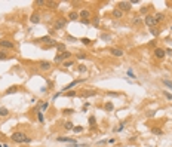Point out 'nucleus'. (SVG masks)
<instances>
[{
  "label": "nucleus",
  "instance_id": "2f4dec72",
  "mask_svg": "<svg viewBox=\"0 0 172 147\" xmlns=\"http://www.w3.org/2000/svg\"><path fill=\"white\" fill-rule=\"evenodd\" d=\"M71 65H76V61L68 60V61H64V63H62V67H65V68H70Z\"/></svg>",
  "mask_w": 172,
  "mask_h": 147
},
{
  "label": "nucleus",
  "instance_id": "393cba45",
  "mask_svg": "<svg viewBox=\"0 0 172 147\" xmlns=\"http://www.w3.org/2000/svg\"><path fill=\"white\" fill-rule=\"evenodd\" d=\"M58 2H53V0H51V2H48L46 3V8H49V9H56V8H58Z\"/></svg>",
  "mask_w": 172,
  "mask_h": 147
},
{
  "label": "nucleus",
  "instance_id": "3c124183",
  "mask_svg": "<svg viewBox=\"0 0 172 147\" xmlns=\"http://www.w3.org/2000/svg\"><path fill=\"white\" fill-rule=\"evenodd\" d=\"M80 22H82L83 25H89V24H91V20H80Z\"/></svg>",
  "mask_w": 172,
  "mask_h": 147
},
{
  "label": "nucleus",
  "instance_id": "bb28decb",
  "mask_svg": "<svg viewBox=\"0 0 172 147\" xmlns=\"http://www.w3.org/2000/svg\"><path fill=\"white\" fill-rule=\"evenodd\" d=\"M132 24H133V25H141V24H142V18L133 16V18H132Z\"/></svg>",
  "mask_w": 172,
  "mask_h": 147
},
{
  "label": "nucleus",
  "instance_id": "4468645a",
  "mask_svg": "<svg viewBox=\"0 0 172 147\" xmlns=\"http://www.w3.org/2000/svg\"><path fill=\"white\" fill-rule=\"evenodd\" d=\"M98 95V91H83L80 94L82 98H89V97H97Z\"/></svg>",
  "mask_w": 172,
  "mask_h": 147
},
{
  "label": "nucleus",
  "instance_id": "39448f33",
  "mask_svg": "<svg viewBox=\"0 0 172 147\" xmlns=\"http://www.w3.org/2000/svg\"><path fill=\"white\" fill-rule=\"evenodd\" d=\"M67 22H68V20H67V18H64V16L58 18V20H56V21H55V24H53V30H55V31H60V30L65 28Z\"/></svg>",
  "mask_w": 172,
  "mask_h": 147
},
{
  "label": "nucleus",
  "instance_id": "49530a36",
  "mask_svg": "<svg viewBox=\"0 0 172 147\" xmlns=\"http://www.w3.org/2000/svg\"><path fill=\"white\" fill-rule=\"evenodd\" d=\"M163 95L166 97V100H169V101H172V94H169L168 91H163Z\"/></svg>",
  "mask_w": 172,
  "mask_h": 147
},
{
  "label": "nucleus",
  "instance_id": "dca6fc26",
  "mask_svg": "<svg viewBox=\"0 0 172 147\" xmlns=\"http://www.w3.org/2000/svg\"><path fill=\"white\" fill-rule=\"evenodd\" d=\"M111 16L114 18V20H120V18H123V12L120 10V9H113V12H111Z\"/></svg>",
  "mask_w": 172,
  "mask_h": 147
},
{
  "label": "nucleus",
  "instance_id": "603ef678",
  "mask_svg": "<svg viewBox=\"0 0 172 147\" xmlns=\"http://www.w3.org/2000/svg\"><path fill=\"white\" fill-rule=\"evenodd\" d=\"M107 95H110V97H119L120 94L119 92H107Z\"/></svg>",
  "mask_w": 172,
  "mask_h": 147
},
{
  "label": "nucleus",
  "instance_id": "1a4fd4ad",
  "mask_svg": "<svg viewBox=\"0 0 172 147\" xmlns=\"http://www.w3.org/2000/svg\"><path fill=\"white\" fill-rule=\"evenodd\" d=\"M153 55H154V58H157V60H163L165 57H166V53H165V49L163 48H154V51H153Z\"/></svg>",
  "mask_w": 172,
  "mask_h": 147
},
{
  "label": "nucleus",
  "instance_id": "c03bdc74",
  "mask_svg": "<svg viewBox=\"0 0 172 147\" xmlns=\"http://www.w3.org/2000/svg\"><path fill=\"white\" fill-rule=\"evenodd\" d=\"M128 76H129V77H132V79H137V74L132 71V68H129V70H128Z\"/></svg>",
  "mask_w": 172,
  "mask_h": 147
},
{
  "label": "nucleus",
  "instance_id": "5701e85b",
  "mask_svg": "<svg viewBox=\"0 0 172 147\" xmlns=\"http://www.w3.org/2000/svg\"><path fill=\"white\" fill-rule=\"evenodd\" d=\"M125 126H126V120H123V122H120L117 128H114V132H122V131L125 129Z\"/></svg>",
  "mask_w": 172,
  "mask_h": 147
},
{
  "label": "nucleus",
  "instance_id": "6e6d98bb",
  "mask_svg": "<svg viewBox=\"0 0 172 147\" xmlns=\"http://www.w3.org/2000/svg\"><path fill=\"white\" fill-rule=\"evenodd\" d=\"M116 143V138H110V140H107V144H114Z\"/></svg>",
  "mask_w": 172,
  "mask_h": 147
},
{
  "label": "nucleus",
  "instance_id": "412c9836",
  "mask_svg": "<svg viewBox=\"0 0 172 147\" xmlns=\"http://www.w3.org/2000/svg\"><path fill=\"white\" fill-rule=\"evenodd\" d=\"M104 110H105V112H113V110H114V104L111 101H107L104 104Z\"/></svg>",
  "mask_w": 172,
  "mask_h": 147
},
{
  "label": "nucleus",
  "instance_id": "4d7b16f0",
  "mask_svg": "<svg viewBox=\"0 0 172 147\" xmlns=\"http://www.w3.org/2000/svg\"><path fill=\"white\" fill-rule=\"evenodd\" d=\"M140 0H131V5H138Z\"/></svg>",
  "mask_w": 172,
  "mask_h": 147
},
{
  "label": "nucleus",
  "instance_id": "7ed1b4c3",
  "mask_svg": "<svg viewBox=\"0 0 172 147\" xmlns=\"http://www.w3.org/2000/svg\"><path fill=\"white\" fill-rule=\"evenodd\" d=\"M36 42L43 43V45H46V46H52V48H55L56 45H58V42H56L53 37H51V36H42V37L36 39Z\"/></svg>",
  "mask_w": 172,
  "mask_h": 147
},
{
  "label": "nucleus",
  "instance_id": "cd10ccee",
  "mask_svg": "<svg viewBox=\"0 0 172 147\" xmlns=\"http://www.w3.org/2000/svg\"><path fill=\"white\" fill-rule=\"evenodd\" d=\"M150 34H151V36H154V37H159L160 30H159V28H156V27H153V28H150Z\"/></svg>",
  "mask_w": 172,
  "mask_h": 147
},
{
  "label": "nucleus",
  "instance_id": "79ce46f5",
  "mask_svg": "<svg viewBox=\"0 0 172 147\" xmlns=\"http://www.w3.org/2000/svg\"><path fill=\"white\" fill-rule=\"evenodd\" d=\"M36 115H37V119H39V122H40V123H43V122H45V116H43V113H42V112H37Z\"/></svg>",
  "mask_w": 172,
  "mask_h": 147
},
{
  "label": "nucleus",
  "instance_id": "f3484780",
  "mask_svg": "<svg viewBox=\"0 0 172 147\" xmlns=\"http://www.w3.org/2000/svg\"><path fill=\"white\" fill-rule=\"evenodd\" d=\"M67 20H70V21H77V20H79V12L71 10V12L68 13V16H67Z\"/></svg>",
  "mask_w": 172,
  "mask_h": 147
},
{
  "label": "nucleus",
  "instance_id": "6e6552de",
  "mask_svg": "<svg viewBox=\"0 0 172 147\" xmlns=\"http://www.w3.org/2000/svg\"><path fill=\"white\" fill-rule=\"evenodd\" d=\"M0 48L5 49V51L6 49H15V43L8 40V39H2V40H0Z\"/></svg>",
  "mask_w": 172,
  "mask_h": 147
},
{
  "label": "nucleus",
  "instance_id": "f257e3e1",
  "mask_svg": "<svg viewBox=\"0 0 172 147\" xmlns=\"http://www.w3.org/2000/svg\"><path fill=\"white\" fill-rule=\"evenodd\" d=\"M10 140L13 143H18V144H28V143H31V138H28L27 134L22 132V131H15L10 135Z\"/></svg>",
  "mask_w": 172,
  "mask_h": 147
},
{
  "label": "nucleus",
  "instance_id": "052dcab7",
  "mask_svg": "<svg viewBox=\"0 0 172 147\" xmlns=\"http://www.w3.org/2000/svg\"><path fill=\"white\" fill-rule=\"evenodd\" d=\"M171 30H172V28H171Z\"/></svg>",
  "mask_w": 172,
  "mask_h": 147
},
{
  "label": "nucleus",
  "instance_id": "0eeeda50",
  "mask_svg": "<svg viewBox=\"0 0 172 147\" xmlns=\"http://www.w3.org/2000/svg\"><path fill=\"white\" fill-rule=\"evenodd\" d=\"M117 9H120L125 13V12H129L132 9V5H131V2H125V0H122V2L117 3Z\"/></svg>",
  "mask_w": 172,
  "mask_h": 147
},
{
  "label": "nucleus",
  "instance_id": "09e8293b",
  "mask_svg": "<svg viewBox=\"0 0 172 147\" xmlns=\"http://www.w3.org/2000/svg\"><path fill=\"white\" fill-rule=\"evenodd\" d=\"M68 147H88V144H77V143H74V144H70Z\"/></svg>",
  "mask_w": 172,
  "mask_h": 147
},
{
  "label": "nucleus",
  "instance_id": "423d86ee",
  "mask_svg": "<svg viewBox=\"0 0 172 147\" xmlns=\"http://www.w3.org/2000/svg\"><path fill=\"white\" fill-rule=\"evenodd\" d=\"M142 22H144L145 25H148L150 28H153V27L157 25V22H156V20H154V15H150V13L142 18Z\"/></svg>",
  "mask_w": 172,
  "mask_h": 147
},
{
  "label": "nucleus",
  "instance_id": "473e14b6",
  "mask_svg": "<svg viewBox=\"0 0 172 147\" xmlns=\"http://www.w3.org/2000/svg\"><path fill=\"white\" fill-rule=\"evenodd\" d=\"M18 89H20V88H18L16 85H15V86H10V88H8V89H6V94L9 95V94H13V92H18Z\"/></svg>",
  "mask_w": 172,
  "mask_h": 147
},
{
  "label": "nucleus",
  "instance_id": "c9c22d12",
  "mask_svg": "<svg viewBox=\"0 0 172 147\" xmlns=\"http://www.w3.org/2000/svg\"><path fill=\"white\" fill-rule=\"evenodd\" d=\"M148 10H150V6H141L140 8V13L141 15H148Z\"/></svg>",
  "mask_w": 172,
  "mask_h": 147
},
{
  "label": "nucleus",
  "instance_id": "13d9d810",
  "mask_svg": "<svg viewBox=\"0 0 172 147\" xmlns=\"http://www.w3.org/2000/svg\"><path fill=\"white\" fill-rule=\"evenodd\" d=\"M98 144H107V140H101V141H98Z\"/></svg>",
  "mask_w": 172,
  "mask_h": 147
},
{
  "label": "nucleus",
  "instance_id": "4c0bfd02",
  "mask_svg": "<svg viewBox=\"0 0 172 147\" xmlns=\"http://www.w3.org/2000/svg\"><path fill=\"white\" fill-rule=\"evenodd\" d=\"M83 131H85L83 126H74V128H73V132H74V134H80V132H83Z\"/></svg>",
  "mask_w": 172,
  "mask_h": 147
},
{
  "label": "nucleus",
  "instance_id": "37998d69",
  "mask_svg": "<svg viewBox=\"0 0 172 147\" xmlns=\"http://www.w3.org/2000/svg\"><path fill=\"white\" fill-rule=\"evenodd\" d=\"M74 108H62V115H73Z\"/></svg>",
  "mask_w": 172,
  "mask_h": 147
},
{
  "label": "nucleus",
  "instance_id": "de8ad7c7",
  "mask_svg": "<svg viewBox=\"0 0 172 147\" xmlns=\"http://www.w3.org/2000/svg\"><path fill=\"white\" fill-rule=\"evenodd\" d=\"M46 0H37V2H36V5H39V6H46Z\"/></svg>",
  "mask_w": 172,
  "mask_h": 147
},
{
  "label": "nucleus",
  "instance_id": "aec40b11",
  "mask_svg": "<svg viewBox=\"0 0 172 147\" xmlns=\"http://www.w3.org/2000/svg\"><path fill=\"white\" fill-rule=\"evenodd\" d=\"M55 48H56V51H58V53H62V52L67 51V45H65V43H58Z\"/></svg>",
  "mask_w": 172,
  "mask_h": 147
},
{
  "label": "nucleus",
  "instance_id": "8fccbe9b",
  "mask_svg": "<svg viewBox=\"0 0 172 147\" xmlns=\"http://www.w3.org/2000/svg\"><path fill=\"white\" fill-rule=\"evenodd\" d=\"M89 107H91V103H85V104H83V107H82V112H86Z\"/></svg>",
  "mask_w": 172,
  "mask_h": 147
},
{
  "label": "nucleus",
  "instance_id": "5fc2aeb1",
  "mask_svg": "<svg viewBox=\"0 0 172 147\" xmlns=\"http://www.w3.org/2000/svg\"><path fill=\"white\" fill-rule=\"evenodd\" d=\"M55 33H56V31H55V30H53V28H52V30H51V28H49V30H48V36H51V37H52V36H53V34H55Z\"/></svg>",
  "mask_w": 172,
  "mask_h": 147
},
{
  "label": "nucleus",
  "instance_id": "e433bc0d",
  "mask_svg": "<svg viewBox=\"0 0 172 147\" xmlns=\"http://www.w3.org/2000/svg\"><path fill=\"white\" fill-rule=\"evenodd\" d=\"M80 42H82L85 46H91V45H92V40H91L89 37H82V39H80Z\"/></svg>",
  "mask_w": 172,
  "mask_h": 147
},
{
  "label": "nucleus",
  "instance_id": "72a5a7b5",
  "mask_svg": "<svg viewBox=\"0 0 172 147\" xmlns=\"http://www.w3.org/2000/svg\"><path fill=\"white\" fill-rule=\"evenodd\" d=\"M8 58H9L8 52H6L5 49H2V51H0V61H3V60H8Z\"/></svg>",
  "mask_w": 172,
  "mask_h": 147
},
{
  "label": "nucleus",
  "instance_id": "2eb2a0df",
  "mask_svg": "<svg viewBox=\"0 0 172 147\" xmlns=\"http://www.w3.org/2000/svg\"><path fill=\"white\" fill-rule=\"evenodd\" d=\"M79 18H82V20H91V10L89 9H82L79 12Z\"/></svg>",
  "mask_w": 172,
  "mask_h": 147
},
{
  "label": "nucleus",
  "instance_id": "a878e982",
  "mask_svg": "<svg viewBox=\"0 0 172 147\" xmlns=\"http://www.w3.org/2000/svg\"><path fill=\"white\" fill-rule=\"evenodd\" d=\"M100 37H101V40H104V42H111V34H108V33H102Z\"/></svg>",
  "mask_w": 172,
  "mask_h": 147
},
{
  "label": "nucleus",
  "instance_id": "a19ab883",
  "mask_svg": "<svg viewBox=\"0 0 172 147\" xmlns=\"http://www.w3.org/2000/svg\"><path fill=\"white\" fill-rule=\"evenodd\" d=\"M162 83L166 86V88H171L172 89V80H168V79H162Z\"/></svg>",
  "mask_w": 172,
  "mask_h": 147
},
{
  "label": "nucleus",
  "instance_id": "b1692460",
  "mask_svg": "<svg viewBox=\"0 0 172 147\" xmlns=\"http://www.w3.org/2000/svg\"><path fill=\"white\" fill-rule=\"evenodd\" d=\"M77 71L80 73V74H85V73H88V67L85 64H79L77 65Z\"/></svg>",
  "mask_w": 172,
  "mask_h": 147
},
{
  "label": "nucleus",
  "instance_id": "f704fd0d",
  "mask_svg": "<svg viewBox=\"0 0 172 147\" xmlns=\"http://www.w3.org/2000/svg\"><path fill=\"white\" fill-rule=\"evenodd\" d=\"M0 116H3V117L9 116V110L6 107H0Z\"/></svg>",
  "mask_w": 172,
  "mask_h": 147
},
{
  "label": "nucleus",
  "instance_id": "ddd939ff",
  "mask_svg": "<svg viewBox=\"0 0 172 147\" xmlns=\"http://www.w3.org/2000/svg\"><path fill=\"white\" fill-rule=\"evenodd\" d=\"M56 141H58V143H68V144L77 143L76 138H73V137H56Z\"/></svg>",
  "mask_w": 172,
  "mask_h": 147
},
{
  "label": "nucleus",
  "instance_id": "20e7f679",
  "mask_svg": "<svg viewBox=\"0 0 172 147\" xmlns=\"http://www.w3.org/2000/svg\"><path fill=\"white\" fill-rule=\"evenodd\" d=\"M86 80H88L86 77H82V79H76V80L70 82L68 85H65V86L62 88V91H61V92H62V94H65V92H67V91H71V89H73L74 86H77L79 83H83V82H86Z\"/></svg>",
  "mask_w": 172,
  "mask_h": 147
},
{
  "label": "nucleus",
  "instance_id": "bf43d9fd",
  "mask_svg": "<svg viewBox=\"0 0 172 147\" xmlns=\"http://www.w3.org/2000/svg\"><path fill=\"white\" fill-rule=\"evenodd\" d=\"M2 147H9V146H8V144L5 143V144H2Z\"/></svg>",
  "mask_w": 172,
  "mask_h": 147
},
{
  "label": "nucleus",
  "instance_id": "a18cd8bd",
  "mask_svg": "<svg viewBox=\"0 0 172 147\" xmlns=\"http://www.w3.org/2000/svg\"><path fill=\"white\" fill-rule=\"evenodd\" d=\"M48 107H49V101H45L43 104H40V110H43V112H45Z\"/></svg>",
  "mask_w": 172,
  "mask_h": 147
},
{
  "label": "nucleus",
  "instance_id": "c85d7f7f",
  "mask_svg": "<svg viewBox=\"0 0 172 147\" xmlns=\"http://www.w3.org/2000/svg\"><path fill=\"white\" fill-rule=\"evenodd\" d=\"M65 40H67V42H70V43H76V42H79V39H77V37H74V36H71V34L65 36Z\"/></svg>",
  "mask_w": 172,
  "mask_h": 147
},
{
  "label": "nucleus",
  "instance_id": "7c9ffc66",
  "mask_svg": "<svg viewBox=\"0 0 172 147\" xmlns=\"http://www.w3.org/2000/svg\"><path fill=\"white\" fill-rule=\"evenodd\" d=\"M74 57L77 58V60H80V61H82V60H86V58H88V55H86L85 52H77V53L74 55Z\"/></svg>",
  "mask_w": 172,
  "mask_h": 147
},
{
  "label": "nucleus",
  "instance_id": "4be33fe9",
  "mask_svg": "<svg viewBox=\"0 0 172 147\" xmlns=\"http://www.w3.org/2000/svg\"><path fill=\"white\" fill-rule=\"evenodd\" d=\"M73 128H74V123H73L71 120H67V122L64 123V129H65V131H73Z\"/></svg>",
  "mask_w": 172,
  "mask_h": 147
},
{
  "label": "nucleus",
  "instance_id": "864d4df0",
  "mask_svg": "<svg viewBox=\"0 0 172 147\" xmlns=\"http://www.w3.org/2000/svg\"><path fill=\"white\" fill-rule=\"evenodd\" d=\"M165 53H166V55H169V57H172V49H171V48L165 49Z\"/></svg>",
  "mask_w": 172,
  "mask_h": 147
},
{
  "label": "nucleus",
  "instance_id": "9d476101",
  "mask_svg": "<svg viewBox=\"0 0 172 147\" xmlns=\"http://www.w3.org/2000/svg\"><path fill=\"white\" fill-rule=\"evenodd\" d=\"M51 68H52V63H51V61H45V60L39 61V70H42V71H49Z\"/></svg>",
  "mask_w": 172,
  "mask_h": 147
},
{
  "label": "nucleus",
  "instance_id": "f8f14e48",
  "mask_svg": "<svg viewBox=\"0 0 172 147\" xmlns=\"http://www.w3.org/2000/svg\"><path fill=\"white\" fill-rule=\"evenodd\" d=\"M40 20H42V16H40L39 12H33V13L30 15V22H31V24H39Z\"/></svg>",
  "mask_w": 172,
  "mask_h": 147
},
{
  "label": "nucleus",
  "instance_id": "ea45409f",
  "mask_svg": "<svg viewBox=\"0 0 172 147\" xmlns=\"http://www.w3.org/2000/svg\"><path fill=\"white\" fill-rule=\"evenodd\" d=\"M89 125L95 129V126H97V119H95V116H91L89 117Z\"/></svg>",
  "mask_w": 172,
  "mask_h": 147
},
{
  "label": "nucleus",
  "instance_id": "f03ea898",
  "mask_svg": "<svg viewBox=\"0 0 172 147\" xmlns=\"http://www.w3.org/2000/svg\"><path fill=\"white\" fill-rule=\"evenodd\" d=\"M71 52L70 51H65V52H62V53H56L55 55V58H53V63L55 64H61V63H64V61H68V60H71Z\"/></svg>",
  "mask_w": 172,
  "mask_h": 147
},
{
  "label": "nucleus",
  "instance_id": "58836bf2",
  "mask_svg": "<svg viewBox=\"0 0 172 147\" xmlns=\"http://www.w3.org/2000/svg\"><path fill=\"white\" fill-rule=\"evenodd\" d=\"M91 24H92L93 27H98V25H100V18H98V16L92 18V20H91Z\"/></svg>",
  "mask_w": 172,
  "mask_h": 147
},
{
  "label": "nucleus",
  "instance_id": "c756f323",
  "mask_svg": "<svg viewBox=\"0 0 172 147\" xmlns=\"http://www.w3.org/2000/svg\"><path fill=\"white\" fill-rule=\"evenodd\" d=\"M64 95H65V97H68V98H74V97H77V92H76L74 89H71V91H67Z\"/></svg>",
  "mask_w": 172,
  "mask_h": 147
},
{
  "label": "nucleus",
  "instance_id": "a211bd4d",
  "mask_svg": "<svg viewBox=\"0 0 172 147\" xmlns=\"http://www.w3.org/2000/svg\"><path fill=\"white\" fill-rule=\"evenodd\" d=\"M165 18H166V16H165V13H163V12H157V13L154 15V20H156V22H157V24H159V22H162V21H165Z\"/></svg>",
  "mask_w": 172,
  "mask_h": 147
},
{
  "label": "nucleus",
  "instance_id": "6ab92c4d",
  "mask_svg": "<svg viewBox=\"0 0 172 147\" xmlns=\"http://www.w3.org/2000/svg\"><path fill=\"white\" fill-rule=\"evenodd\" d=\"M151 134H154V135H163V129L159 126H153L151 128Z\"/></svg>",
  "mask_w": 172,
  "mask_h": 147
},
{
  "label": "nucleus",
  "instance_id": "9b49d317",
  "mask_svg": "<svg viewBox=\"0 0 172 147\" xmlns=\"http://www.w3.org/2000/svg\"><path fill=\"white\" fill-rule=\"evenodd\" d=\"M110 53L113 55V57H116V58H122L125 55L123 49H120V48H110Z\"/></svg>",
  "mask_w": 172,
  "mask_h": 147
}]
</instances>
